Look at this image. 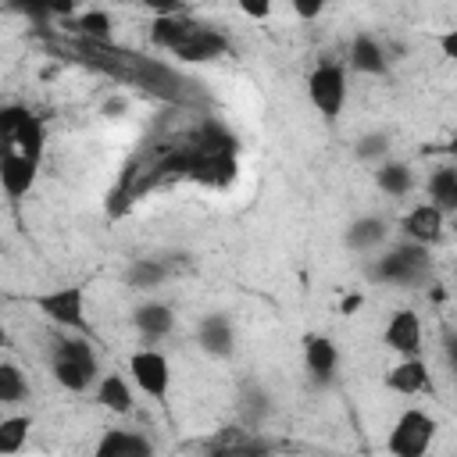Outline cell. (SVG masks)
<instances>
[{
  "instance_id": "6da1fadb",
  "label": "cell",
  "mask_w": 457,
  "mask_h": 457,
  "mask_svg": "<svg viewBox=\"0 0 457 457\" xmlns=\"http://www.w3.org/2000/svg\"><path fill=\"white\" fill-rule=\"evenodd\" d=\"M50 371L54 378L68 389V393H86L96 378V353L86 339L71 336V339H61L57 350H54V361H50Z\"/></svg>"
},
{
  "instance_id": "7a4b0ae2",
  "label": "cell",
  "mask_w": 457,
  "mask_h": 457,
  "mask_svg": "<svg viewBox=\"0 0 457 457\" xmlns=\"http://www.w3.org/2000/svg\"><path fill=\"white\" fill-rule=\"evenodd\" d=\"M432 268V257H428V246L425 243H400L396 250H389L386 257H378V264L371 268V278L375 282H386V286H418Z\"/></svg>"
},
{
  "instance_id": "3957f363",
  "label": "cell",
  "mask_w": 457,
  "mask_h": 457,
  "mask_svg": "<svg viewBox=\"0 0 457 457\" xmlns=\"http://www.w3.org/2000/svg\"><path fill=\"white\" fill-rule=\"evenodd\" d=\"M307 96L325 118H336L343 111V104H346V68L336 64V61L318 64L311 71V79H307Z\"/></svg>"
},
{
  "instance_id": "277c9868",
  "label": "cell",
  "mask_w": 457,
  "mask_h": 457,
  "mask_svg": "<svg viewBox=\"0 0 457 457\" xmlns=\"http://www.w3.org/2000/svg\"><path fill=\"white\" fill-rule=\"evenodd\" d=\"M436 436V421L425 411H403L389 432V453L396 457H421Z\"/></svg>"
},
{
  "instance_id": "5b68a950",
  "label": "cell",
  "mask_w": 457,
  "mask_h": 457,
  "mask_svg": "<svg viewBox=\"0 0 457 457\" xmlns=\"http://www.w3.org/2000/svg\"><path fill=\"white\" fill-rule=\"evenodd\" d=\"M36 307L64 328H82L86 325V289L82 286H57L50 293L36 296Z\"/></svg>"
},
{
  "instance_id": "8992f818",
  "label": "cell",
  "mask_w": 457,
  "mask_h": 457,
  "mask_svg": "<svg viewBox=\"0 0 457 457\" xmlns=\"http://www.w3.org/2000/svg\"><path fill=\"white\" fill-rule=\"evenodd\" d=\"M129 371H132V382L154 396V400H164L168 396V386H171V371H168V357L161 350H136L129 357Z\"/></svg>"
},
{
  "instance_id": "52a82bcc",
  "label": "cell",
  "mask_w": 457,
  "mask_h": 457,
  "mask_svg": "<svg viewBox=\"0 0 457 457\" xmlns=\"http://www.w3.org/2000/svg\"><path fill=\"white\" fill-rule=\"evenodd\" d=\"M382 339H386V346L396 350L400 357H414V353H421V321H418V314H414L411 307L393 311V318L386 321Z\"/></svg>"
},
{
  "instance_id": "ba28073f",
  "label": "cell",
  "mask_w": 457,
  "mask_h": 457,
  "mask_svg": "<svg viewBox=\"0 0 457 457\" xmlns=\"http://www.w3.org/2000/svg\"><path fill=\"white\" fill-rule=\"evenodd\" d=\"M228 50V36H221L218 29H207V25H193V32L171 50L179 61H214Z\"/></svg>"
},
{
  "instance_id": "9c48e42d",
  "label": "cell",
  "mask_w": 457,
  "mask_h": 457,
  "mask_svg": "<svg viewBox=\"0 0 457 457\" xmlns=\"http://www.w3.org/2000/svg\"><path fill=\"white\" fill-rule=\"evenodd\" d=\"M443 221H446V214H443L436 204H418V207H411V211L403 214L400 228H403L407 239L432 246V243L443 239Z\"/></svg>"
},
{
  "instance_id": "30bf717a",
  "label": "cell",
  "mask_w": 457,
  "mask_h": 457,
  "mask_svg": "<svg viewBox=\"0 0 457 457\" xmlns=\"http://www.w3.org/2000/svg\"><path fill=\"white\" fill-rule=\"evenodd\" d=\"M36 175H39V164L29 161V157H21L18 150H11V154L0 157V189L11 200H21L36 186Z\"/></svg>"
},
{
  "instance_id": "8fae6325",
  "label": "cell",
  "mask_w": 457,
  "mask_h": 457,
  "mask_svg": "<svg viewBox=\"0 0 457 457\" xmlns=\"http://www.w3.org/2000/svg\"><path fill=\"white\" fill-rule=\"evenodd\" d=\"M14 150L21 154V157H29V161H43V150H46V125H43V118L39 114H32L29 107H25V114L18 118V125H14Z\"/></svg>"
},
{
  "instance_id": "7c38bea8",
  "label": "cell",
  "mask_w": 457,
  "mask_h": 457,
  "mask_svg": "<svg viewBox=\"0 0 457 457\" xmlns=\"http://www.w3.org/2000/svg\"><path fill=\"white\" fill-rule=\"evenodd\" d=\"M196 339L211 357H228L236 346V332H232V321L225 314H207L196 325Z\"/></svg>"
},
{
  "instance_id": "4fadbf2b",
  "label": "cell",
  "mask_w": 457,
  "mask_h": 457,
  "mask_svg": "<svg viewBox=\"0 0 457 457\" xmlns=\"http://www.w3.org/2000/svg\"><path fill=\"white\" fill-rule=\"evenodd\" d=\"M350 68L364 71V75H386L389 71V57H386V50H382V43L375 36L361 32L350 43Z\"/></svg>"
},
{
  "instance_id": "5bb4252c",
  "label": "cell",
  "mask_w": 457,
  "mask_h": 457,
  "mask_svg": "<svg viewBox=\"0 0 457 457\" xmlns=\"http://www.w3.org/2000/svg\"><path fill=\"white\" fill-rule=\"evenodd\" d=\"M303 364L314 378H332L336 364H339V350L328 336H303Z\"/></svg>"
},
{
  "instance_id": "9a60e30c",
  "label": "cell",
  "mask_w": 457,
  "mask_h": 457,
  "mask_svg": "<svg viewBox=\"0 0 457 457\" xmlns=\"http://www.w3.org/2000/svg\"><path fill=\"white\" fill-rule=\"evenodd\" d=\"M386 386L393 389V393H421L425 386H428V368H425V361L414 353V357H400V364H393L389 371H386Z\"/></svg>"
},
{
  "instance_id": "2e32d148",
  "label": "cell",
  "mask_w": 457,
  "mask_h": 457,
  "mask_svg": "<svg viewBox=\"0 0 457 457\" xmlns=\"http://www.w3.org/2000/svg\"><path fill=\"white\" fill-rule=\"evenodd\" d=\"M193 18H186L182 11L179 14H157L154 21H150V39H154V46H161V50H175L189 32H193Z\"/></svg>"
},
{
  "instance_id": "e0dca14e",
  "label": "cell",
  "mask_w": 457,
  "mask_h": 457,
  "mask_svg": "<svg viewBox=\"0 0 457 457\" xmlns=\"http://www.w3.org/2000/svg\"><path fill=\"white\" fill-rule=\"evenodd\" d=\"M154 446L136 436V432H125V428H111L104 432V439L96 443V457H146Z\"/></svg>"
},
{
  "instance_id": "ac0fdd59",
  "label": "cell",
  "mask_w": 457,
  "mask_h": 457,
  "mask_svg": "<svg viewBox=\"0 0 457 457\" xmlns=\"http://www.w3.org/2000/svg\"><path fill=\"white\" fill-rule=\"evenodd\" d=\"M132 321L143 332V339H164L171 332V325H175V314L164 303H139L132 311Z\"/></svg>"
},
{
  "instance_id": "d6986e66",
  "label": "cell",
  "mask_w": 457,
  "mask_h": 457,
  "mask_svg": "<svg viewBox=\"0 0 457 457\" xmlns=\"http://www.w3.org/2000/svg\"><path fill=\"white\" fill-rule=\"evenodd\" d=\"M207 450L211 453H261V450H268V443L250 436V428H221L207 443Z\"/></svg>"
},
{
  "instance_id": "ffe728a7",
  "label": "cell",
  "mask_w": 457,
  "mask_h": 457,
  "mask_svg": "<svg viewBox=\"0 0 457 457\" xmlns=\"http://www.w3.org/2000/svg\"><path fill=\"white\" fill-rule=\"evenodd\" d=\"M96 403L114 411V414H129L132 411V389L121 375H104L96 386Z\"/></svg>"
},
{
  "instance_id": "44dd1931",
  "label": "cell",
  "mask_w": 457,
  "mask_h": 457,
  "mask_svg": "<svg viewBox=\"0 0 457 457\" xmlns=\"http://www.w3.org/2000/svg\"><path fill=\"white\" fill-rule=\"evenodd\" d=\"M428 204H436L443 214L457 211V171L453 168H436L428 179Z\"/></svg>"
},
{
  "instance_id": "7402d4cb",
  "label": "cell",
  "mask_w": 457,
  "mask_h": 457,
  "mask_svg": "<svg viewBox=\"0 0 457 457\" xmlns=\"http://www.w3.org/2000/svg\"><path fill=\"white\" fill-rule=\"evenodd\" d=\"M346 246L350 250H371V246H378L382 239H386V221L382 218H375V214H368V218H357L350 228H346Z\"/></svg>"
},
{
  "instance_id": "603a6c76",
  "label": "cell",
  "mask_w": 457,
  "mask_h": 457,
  "mask_svg": "<svg viewBox=\"0 0 457 457\" xmlns=\"http://www.w3.org/2000/svg\"><path fill=\"white\" fill-rule=\"evenodd\" d=\"M168 278V264L164 261H154V257H136L132 264H129V271H125V282L132 286V289H154V286H161Z\"/></svg>"
},
{
  "instance_id": "cb8c5ba5",
  "label": "cell",
  "mask_w": 457,
  "mask_h": 457,
  "mask_svg": "<svg viewBox=\"0 0 457 457\" xmlns=\"http://www.w3.org/2000/svg\"><path fill=\"white\" fill-rule=\"evenodd\" d=\"M268 411H271L268 393H264L261 386L246 382L243 393H239V414H243V425H246V428H257V425L268 418Z\"/></svg>"
},
{
  "instance_id": "d4e9b609",
  "label": "cell",
  "mask_w": 457,
  "mask_h": 457,
  "mask_svg": "<svg viewBox=\"0 0 457 457\" xmlns=\"http://www.w3.org/2000/svg\"><path fill=\"white\" fill-rule=\"evenodd\" d=\"M375 186H378L386 196H407L411 186H414V175H411L407 164L389 161V164H382V168L375 171Z\"/></svg>"
},
{
  "instance_id": "484cf974",
  "label": "cell",
  "mask_w": 457,
  "mask_h": 457,
  "mask_svg": "<svg viewBox=\"0 0 457 457\" xmlns=\"http://www.w3.org/2000/svg\"><path fill=\"white\" fill-rule=\"evenodd\" d=\"M32 428L29 414H14V418H0V453H18L25 446V436Z\"/></svg>"
},
{
  "instance_id": "4316f807",
  "label": "cell",
  "mask_w": 457,
  "mask_h": 457,
  "mask_svg": "<svg viewBox=\"0 0 457 457\" xmlns=\"http://www.w3.org/2000/svg\"><path fill=\"white\" fill-rule=\"evenodd\" d=\"M75 29H79V36H86L93 43H107L114 36V21H111L107 11H86V14H79L75 18Z\"/></svg>"
},
{
  "instance_id": "83f0119b",
  "label": "cell",
  "mask_w": 457,
  "mask_h": 457,
  "mask_svg": "<svg viewBox=\"0 0 457 457\" xmlns=\"http://www.w3.org/2000/svg\"><path fill=\"white\" fill-rule=\"evenodd\" d=\"M25 393H29V382H25L21 368L11 361H0V403H18V400H25Z\"/></svg>"
},
{
  "instance_id": "f1b7e54d",
  "label": "cell",
  "mask_w": 457,
  "mask_h": 457,
  "mask_svg": "<svg viewBox=\"0 0 457 457\" xmlns=\"http://www.w3.org/2000/svg\"><path fill=\"white\" fill-rule=\"evenodd\" d=\"M21 114H25L21 104H7V107H0V157L14 150V125H18Z\"/></svg>"
},
{
  "instance_id": "f546056e",
  "label": "cell",
  "mask_w": 457,
  "mask_h": 457,
  "mask_svg": "<svg viewBox=\"0 0 457 457\" xmlns=\"http://www.w3.org/2000/svg\"><path fill=\"white\" fill-rule=\"evenodd\" d=\"M11 7L21 11V14H29L32 21H46V18H54V0H11Z\"/></svg>"
},
{
  "instance_id": "4dcf8cb0",
  "label": "cell",
  "mask_w": 457,
  "mask_h": 457,
  "mask_svg": "<svg viewBox=\"0 0 457 457\" xmlns=\"http://www.w3.org/2000/svg\"><path fill=\"white\" fill-rule=\"evenodd\" d=\"M386 150H389V143H386V136H382V132H371V136H364V139L357 143V157H361V161L382 157Z\"/></svg>"
},
{
  "instance_id": "1f68e13d",
  "label": "cell",
  "mask_w": 457,
  "mask_h": 457,
  "mask_svg": "<svg viewBox=\"0 0 457 457\" xmlns=\"http://www.w3.org/2000/svg\"><path fill=\"white\" fill-rule=\"evenodd\" d=\"M271 4H275V0H239V11H243L246 18H253V21H264V18L271 14Z\"/></svg>"
},
{
  "instance_id": "d6a6232c",
  "label": "cell",
  "mask_w": 457,
  "mask_h": 457,
  "mask_svg": "<svg viewBox=\"0 0 457 457\" xmlns=\"http://www.w3.org/2000/svg\"><path fill=\"white\" fill-rule=\"evenodd\" d=\"M325 4H328V0H293V11H296V18L314 21V18L325 11Z\"/></svg>"
},
{
  "instance_id": "836d02e7",
  "label": "cell",
  "mask_w": 457,
  "mask_h": 457,
  "mask_svg": "<svg viewBox=\"0 0 457 457\" xmlns=\"http://www.w3.org/2000/svg\"><path fill=\"white\" fill-rule=\"evenodd\" d=\"M146 11H154V18L157 14H179L182 11V0H139Z\"/></svg>"
},
{
  "instance_id": "e575fe53",
  "label": "cell",
  "mask_w": 457,
  "mask_h": 457,
  "mask_svg": "<svg viewBox=\"0 0 457 457\" xmlns=\"http://www.w3.org/2000/svg\"><path fill=\"white\" fill-rule=\"evenodd\" d=\"M439 46H443L446 57H457V29H446V32L439 36Z\"/></svg>"
},
{
  "instance_id": "d590c367",
  "label": "cell",
  "mask_w": 457,
  "mask_h": 457,
  "mask_svg": "<svg viewBox=\"0 0 457 457\" xmlns=\"http://www.w3.org/2000/svg\"><path fill=\"white\" fill-rule=\"evenodd\" d=\"M0 346H7V325H4V318H0Z\"/></svg>"
},
{
  "instance_id": "8d00e7d4",
  "label": "cell",
  "mask_w": 457,
  "mask_h": 457,
  "mask_svg": "<svg viewBox=\"0 0 457 457\" xmlns=\"http://www.w3.org/2000/svg\"><path fill=\"white\" fill-rule=\"evenodd\" d=\"M0 418H4V414H0Z\"/></svg>"
}]
</instances>
